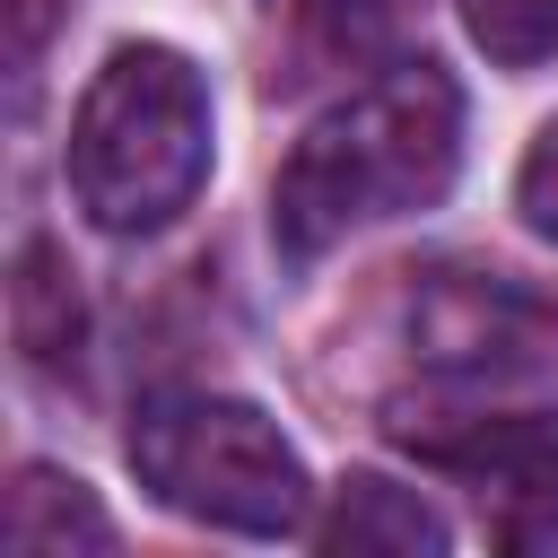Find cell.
Here are the masks:
<instances>
[{
	"label": "cell",
	"mask_w": 558,
	"mask_h": 558,
	"mask_svg": "<svg viewBox=\"0 0 558 558\" xmlns=\"http://www.w3.org/2000/svg\"><path fill=\"white\" fill-rule=\"evenodd\" d=\"M453 174H462V87L427 52H401L288 148L270 183V235L288 262H323L340 235L375 218L436 209Z\"/></svg>",
	"instance_id": "1"
},
{
	"label": "cell",
	"mask_w": 558,
	"mask_h": 558,
	"mask_svg": "<svg viewBox=\"0 0 558 558\" xmlns=\"http://www.w3.org/2000/svg\"><path fill=\"white\" fill-rule=\"evenodd\" d=\"M209 183V87L174 44H122L70 122V192L105 235L174 227Z\"/></svg>",
	"instance_id": "2"
},
{
	"label": "cell",
	"mask_w": 558,
	"mask_h": 558,
	"mask_svg": "<svg viewBox=\"0 0 558 558\" xmlns=\"http://www.w3.org/2000/svg\"><path fill=\"white\" fill-rule=\"evenodd\" d=\"M131 471L157 506L244 541H288L314 506L296 445L270 427V410L235 392H157L131 418Z\"/></svg>",
	"instance_id": "3"
},
{
	"label": "cell",
	"mask_w": 558,
	"mask_h": 558,
	"mask_svg": "<svg viewBox=\"0 0 558 558\" xmlns=\"http://www.w3.org/2000/svg\"><path fill=\"white\" fill-rule=\"evenodd\" d=\"M392 436L480 488V514H488V541L497 549L558 558V427L549 418L471 410L453 427L445 418H392Z\"/></svg>",
	"instance_id": "4"
},
{
	"label": "cell",
	"mask_w": 558,
	"mask_h": 558,
	"mask_svg": "<svg viewBox=\"0 0 558 558\" xmlns=\"http://www.w3.org/2000/svg\"><path fill=\"white\" fill-rule=\"evenodd\" d=\"M314 541L323 549H384V558H445L453 532H445V514L418 488H392V480L357 471V480H340V497H331Z\"/></svg>",
	"instance_id": "5"
},
{
	"label": "cell",
	"mask_w": 558,
	"mask_h": 558,
	"mask_svg": "<svg viewBox=\"0 0 558 558\" xmlns=\"http://www.w3.org/2000/svg\"><path fill=\"white\" fill-rule=\"evenodd\" d=\"M0 532H9V549H113V514L87 497V480H70L52 462H26L9 480Z\"/></svg>",
	"instance_id": "6"
},
{
	"label": "cell",
	"mask_w": 558,
	"mask_h": 558,
	"mask_svg": "<svg viewBox=\"0 0 558 558\" xmlns=\"http://www.w3.org/2000/svg\"><path fill=\"white\" fill-rule=\"evenodd\" d=\"M9 323H17V349L35 366L78 357V296H70V270L52 262V244H26L17 279H9Z\"/></svg>",
	"instance_id": "7"
},
{
	"label": "cell",
	"mask_w": 558,
	"mask_h": 558,
	"mask_svg": "<svg viewBox=\"0 0 558 558\" xmlns=\"http://www.w3.org/2000/svg\"><path fill=\"white\" fill-rule=\"evenodd\" d=\"M305 26L331 61L392 70L410 52V0H305Z\"/></svg>",
	"instance_id": "8"
},
{
	"label": "cell",
	"mask_w": 558,
	"mask_h": 558,
	"mask_svg": "<svg viewBox=\"0 0 558 558\" xmlns=\"http://www.w3.org/2000/svg\"><path fill=\"white\" fill-rule=\"evenodd\" d=\"M453 9L497 70H532L558 52V0H453Z\"/></svg>",
	"instance_id": "9"
},
{
	"label": "cell",
	"mask_w": 558,
	"mask_h": 558,
	"mask_svg": "<svg viewBox=\"0 0 558 558\" xmlns=\"http://www.w3.org/2000/svg\"><path fill=\"white\" fill-rule=\"evenodd\" d=\"M514 209H523V227L532 235H549L558 244V122L523 148V174H514Z\"/></svg>",
	"instance_id": "10"
}]
</instances>
